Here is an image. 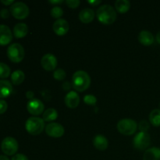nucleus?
<instances>
[{
	"label": "nucleus",
	"mask_w": 160,
	"mask_h": 160,
	"mask_svg": "<svg viewBox=\"0 0 160 160\" xmlns=\"http://www.w3.org/2000/svg\"><path fill=\"white\" fill-rule=\"evenodd\" d=\"M98 20L105 25H109L114 23L117 19V11L110 5H102L97 9L96 12Z\"/></svg>",
	"instance_id": "f257e3e1"
},
{
	"label": "nucleus",
	"mask_w": 160,
	"mask_h": 160,
	"mask_svg": "<svg viewBox=\"0 0 160 160\" xmlns=\"http://www.w3.org/2000/svg\"><path fill=\"white\" fill-rule=\"evenodd\" d=\"M91 84V78L87 72L84 70H78L72 77V86L76 91L84 92Z\"/></svg>",
	"instance_id": "f03ea898"
},
{
	"label": "nucleus",
	"mask_w": 160,
	"mask_h": 160,
	"mask_svg": "<svg viewBox=\"0 0 160 160\" xmlns=\"http://www.w3.org/2000/svg\"><path fill=\"white\" fill-rule=\"evenodd\" d=\"M25 128L29 134L32 135H38L43 131L45 128V122L43 119L40 117H30L25 123Z\"/></svg>",
	"instance_id": "7ed1b4c3"
},
{
	"label": "nucleus",
	"mask_w": 160,
	"mask_h": 160,
	"mask_svg": "<svg viewBox=\"0 0 160 160\" xmlns=\"http://www.w3.org/2000/svg\"><path fill=\"white\" fill-rule=\"evenodd\" d=\"M25 51L23 47L19 43L11 44L7 48V56L12 62H20L23 59Z\"/></svg>",
	"instance_id": "20e7f679"
},
{
	"label": "nucleus",
	"mask_w": 160,
	"mask_h": 160,
	"mask_svg": "<svg viewBox=\"0 0 160 160\" xmlns=\"http://www.w3.org/2000/svg\"><path fill=\"white\" fill-rule=\"evenodd\" d=\"M137 123L132 119H122L117 123V130L124 135H131L134 134L138 128Z\"/></svg>",
	"instance_id": "39448f33"
},
{
	"label": "nucleus",
	"mask_w": 160,
	"mask_h": 160,
	"mask_svg": "<svg viewBox=\"0 0 160 160\" xmlns=\"http://www.w3.org/2000/svg\"><path fill=\"white\" fill-rule=\"evenodd\" d=\"M10 12L17 20H23L28 17L30 9L28 5L23 2H17L10 6Z\"/></svg>",
	"instance_id": "423d86ee"
},
{
	"label": "nucleus",
	"mask_w": 160,
	"mask_h": 160,
	"mask_svg": "<svg viewBox=\"0 0 160 160\" xmlns=\"http://www.w3.org/2000/svg\"><path fill=\"white\" fill-rule=\"evenodd\" d=\"M18 142L14 138L6 137L1 143V149L6 156H13L18 150Z\"/></svg>",
	"instance_id": "0eeeda50"
},
{
	"label": "nucleus",
	"mask_w": 160,
	"mask_h": 160,
	"mask_svg": "<svg viewBox=\"0 0 160 160\" xmlns=\"http://www.w3.org/2000/svg\"><path fill=\"white\" fill-rule=\"evenodd\" d=\"M151 143V138L147 132H139L134 137L133 144L136 149L145 150Z\"/></svg>",
	"instance_id": "6e6552de"
},
{
	"label": "nucleus",
	"mask_w": 160,
	"mask_h": 160,
	"mask_svg": "<svg viewBox=\"0 0 160 160\" xmlns=\"http://www.w3.org/2000/svg\"><path fill=\"white\" fill-rule=\"evenodd\" d=\"M27 109L31 114L34 116H38L43 112L45 106L43 102L38 98H33L29 100L27 104Z\"/></svg>",
	"instance_id": "1a4fd4ad"
},
{
	"label": "nucleus",
	"mask_w": 160,
	"mask_h": 160,
	"mask_svg": "<svg viewBox=\"0 0 160 160\" xmlns=\"http://www.w3.org/2000/svg\"><path fill=\"white\" fill-rule=\"evenodd\" d=\"M42 67L47 71H52L57 67V59L52 53H47L41 59Z\"/></svg>",
	"instance_id": "9d476101"
},
{
	"label": "nucleus",
	"mask_w": 160,
	"mask_h": 160,
	"mask_svg": "<svg viewBox=\"0 0 160 160\" xmlns=\"http://www.w3.org/2000/svg\"><path fill=\"white\" fill-rule=\"evenodd\" d=\"M64 128L59 123H50L45 127V132L52 138H60L64 134Z\"/></svg>",
	"instance_id": "9b49d317"
},
{
	"label": "nucleus",
	"mask_w": 160,
	"mask_h": 160,
	"mask_svg": "<svg viewBox=\"0 0 160 160\" xmlns=\"http://www.w3.org/2000/svg\"><path fill=\"white\" fill-rule=\"evenodd\" d=\"M53 31L57 35L62 36L67 34L69 31L70 25L68 21L64 19H58L53 23Z\"/></svg>",
	"instance_id": "f8f14e48"
},
{
	"label": "nucleus",
	"mask_w": 160,
	"mask_h": 160,
	"mask_svg": "<svg viewBox=\"0 0 160 160\" xmlns=\"http://www.w3.org/2000/svg\"><path fill=\"white\" fill-rule=\"evenodd\" d=\"M12 34L10 28L5 24H0V45H6L11 42Z\"/></svg>",
	"instance_id": "ddd939ff"
},
{
	"label": "nucleus",
	"mask_w": 160,
	"mask_h": 160,
	"mask_svg": "<svg viewBox=\"0 0 160 160\" xmlns=\"http://www.w3.org/2000/svg\"><path fill=\"white\" fill-rule=\"evenodd\" d=\"M65 103L67 107L75 109L80 103V96L74 91H70L65 96Z\"/></svg>",
	"instance_id": "4468645a"
},
{
	"label": "nucleus",
	"mask_w": 160,
	"mask_h": 160,
	"mask_svg": "<svg viewBox=\"0 0 160 160\" xmlns=\"http://www.w3.org/2000/svg\"><path fill=\"white\" fill-rule=\"evenodd\" d=\"M154 40V36L149 31L143 30V31H142L139 33L138 41L142 45H145V46H149V45H152Z\"/></svg>",
	"instance_id": "2eb2a0df"
},
{
	"label": "nucleus",
	"mask_w": 160,
	"mask_h": 160,
	"mask_svg": "<svg viewBox=\"0 0 160 160\" xmlns=\"http://www.w3.org/2000/svg\"><path fill=\"white\" fill-rule=\"evenodd\" d=\"M93 145L98 150L104 151L108 148L109 142L106 136L102 134H97L93 139Z\"/></svg>",
	"instance_id": "dca6fc26"
},
{
	"label": "nucleus",
	"mask_w": 160,
	"mask_h": 160,
	"mask_svg": "<svg viewBox=\"0 0 160 160\" xmlns=\"http://www.w3.org/2000/svg\"><path fill=\"white\" fill-rule=\"evenodd\" d=\"M12 92V86L9 81L0 80V98L9 96Z\"/></svg>",
	"instance_id": "f3484780"
},
{
	"label": "nucleus",
	"mask_w": 160,
	"mask_h": 160,
	"mask_svg": "<svg viewBox=\"0 0 160 160\" xmlns=\"http://www.w3.org/2000/svg\"><path fill=\"white\" fill-rule=\"evenodd\" d=\"M94 18H95V12L93 9L90 8L83 9L79 13V19L82 23H91L94 20Z\"/></svg>",
	"instance_id": "a211bd4d"
},
{
	"label": "nucleus",
	"mask_w": 160,
	"mask_h": 160,
	"mask_svg": "<svg viewBox=\"0 0 160 160\" xmlns=\"http://www.w3.org/2000/svg\"><path fill=\"white\" fill-rule=\"evenodd\" d=\"M28 33V27L24 23H18L14 26L13 34L17 38H24Z\"/></svg>",
	"instance_id": "6ab92c4d"
},
{
	"label": "nucleus",
	"mask_w": 160,
	"mask_h": 160,
	"mask_svg": "<svg viewBox=\"0 0 160 160\" xmlns=\"http://www.w3.org/2000/svg\"><path fill=\"white\" fill-rule=\"evenodd\" d=\"M143 160H160V148L152 147L144 153Z\"/></svg>",
	"instance_id": "aec40b11"
},
{
	"label": "nucleus",
	"mask_w": 160,
	"mask_h": 160,
	"mask_svg": "<svg viewBox=\"0 0 160 160\" xmlns=\"http://www.w3.org/2000/svg\"><path fill=\"white\" fill-rule=\"evenodd\" d=\"M115 8L120 13H126L131 8V2L128 0H117L115 2Z\"/></svg>",
	"instance_id": "412c9836"
},
{
	"label": "nucleus",
	"mask_w": 160,
	"mask_h": 160,
	"mask_svg": "<svg viewBox=\"0 0 160 160\" xmlns=\"http://www.w3.org/2000/svg\"><path fill=\"white\" fill-rule=\"evenodd\" d=\"M25 79V74L22 70H15L14 72H12V74H11V81L13 84L15 85H19L21 83H23V81Z\"/></svg>",
	"instance_id": "4be33fe9"
},
{
	"label": "nucleus",
	"mask_w": 160,
	"mask_h": 160,
	"mask_svg": "<svg viewBox=\"0 0 160 160\" xmlns=\"http://www.w3.org/2000/svg\"><path fill=\"white\" fill-rule=\"evenodd\" d=\"M58 117V112L53 108H49V109H46L45 112H43V120L46 122H51L53 120H56Z\"/></svg>",
	"instance_id": "5701e85b"
},
{
	"label": "nucleus",
	"mask_w": 160,
	"mask_h": 160,
	"mask_svg": "<svg viewBox=\"0 0 160 160\" xmlns=\"http://www.w3.org/2000/svg\"><path fill=\"white\" fill-rule=\"evenodd\" d=\"M149 121L154 127L160 126V109H155L150 112Z\"/></svg>",
	"instance_id": "b1692460"
},
{
	"label": "nucleus",
	"mask_w": 160,
	"mask_h": 160,
	"mask_svg": "<svg viewBox=\"0 0 160 160\" xmlns=\"http://www.w3.org/2000/svg\"><path fill=\"white\" fill-rule=\"evenodd\" d=\"M10 68L7 64L0 62V78H6L10 75Z\"/></svg>",
	"instance_id": "393cba45"
},
{
	"label": "nucleus",
	"mask_w": 160,
	"mask_h": 160,
	"mask_svg": "<svg viewBox=\"0 0 160 160\" xmlns=\"http://www.w3.org/2000/svg\"><path fill=\"white\" fill-rule=\"evenodd\" d=\"M51 16L53 17V18H56V19H60V17H62V14H63V10H62V8L60 6H54L52 9H51Z\"/></svg>",
	"instance_id": "a878e982"
},
{
	"label": "nucleus",
	"mask_w": 160,
	"mask_h": 160,
	"mask_svg": "<svg viewBox=\"0 0 160 160\" xmlns=\"http://www.w3.org/2000/svg\"><path fill=\"white\" fill-rule=\"evenodd\" d=\"M66 77H67V73L63 69H57L55 70L54 73H53V78L57 81H62L65 79Z\"/></svg>",
	"instance_id": "bb28decb"
},
{
	"label": "nucleus",
	"mask_w": 160,
	"mask_h": 160,
	"mask_svg": "<svg viewBox=\"0 0 160 160\" xmlns=\"http://www.w3.org/2000/svg\"><path fill=\"white\" fill-rule=\"evenodd\" d=\"M84 102L90 106H95L97 102V98L93 95H87L84 97Z\"/></svg>",
	"instance_id": "cd10ccee"
},
{
	"label": "nucleus",
	"mask_w": 160,
	"mask_h": 160,
	"mask_svg": "<svg viewBox=\"0 0 160 160\" xmlns=\"http://www.w3.org/2000/svg\"><path fill=\"white\" fill-rule=\"evenodd\" d=\"M138 128L141 131V132H147L150 128L149 123L147 120H142L138 123Z\"/></svg>",
	"instance_id": "c85d7f7f"
},
{
	"label": "nucleus",
	"mask_w": 160,
	"mask_h": 160,
	"mask_svg": "<svg viewBox=\"0 0 160 160\" xmlns=\"http://www.w3.org/2000/svg\"><path fill=\"white\" fill-rule=\"evenodd\" d=\"M66 3L70 8L75 9V8H78L79 6L81 1H79V0H66Z\"/></svg>",
	"instance_id": "c756f323"
},
{
	"label": "nucleus",
	"mask_w": 160,
	"mask_h": 160,
	"mask_svg": "<svg viewBox=\"0 0 160 160\" xmlns=\"http://www.w3.org/2000/svg\"><path fill=\"white\" fill-rule=\"evenodd\" d=\"M8 104L5 100L0 99V114H3L7 110Z\"/></svg>",
	"instance_id": "7c9ffc66"
},
{
	"label": "nucleus",
	"mask_w": 160,
	"mask_h": 160,
	"mask_svg": "<svg viewBox=\"0 0 160 160\" xmlns=\"http://www.w3.org/2000/svg\"><path fill=\"white\" fill-rule=\"evenodd\" d=\"M11 160H29L28 158L25 155L21 154V153H19V154H16L15 156H12V159Z\"/></svg>",
	"instance_id": "2f4dec72"
},
{
	"label": "nucleus",
	"mask_w": 160,
	"mask_h": 160,
	"mask_svg": "<svg viewBox=\"0 0 160 160\" xmlns=\"http://www.w3.org/2000/svg\"><path fill=\"white\" fill-rule=\"evenodd\" d=\"M10 11L8 10L7 9H2L0 11V17L2 19H7L9 17Z\"/></svg>",
	"instance_id": "473e14b6"
},
{
	"label": "nucleus",
	"mask_w": 160,
	"mask_h": 160,
	"mask_svg": "<svg viewBox=\"0 0 160 160\" xmlns=\"http://www.w3.org/2000/svg\"><path fill=\"white\" fill-rule=\"evenodd\" d=\"M72 85L71 84H70V82H68V81H65V82L62 84V88H63L64 90H70V88H71Z\"/></svg>",
	"instance_id": "72a5a7b5"
},
{
	"label": "nucleus",
	"mask_w": 160,
	"mask_h": 160,
	"mask_svg": "<svg viewBox=\"0 0 160 160\" xmlns=\"http://www.w3.org/2000/svg\"><path fill=\"white\" fill-rule=\"evenodd\" d=\"M34 92H32V91H28V92H27L26 97L29 100L33 99V98H34Z\"/></svg>",
	"instance_id": "f704fd0d"
},
{
	"label": "nucleus",
	"mask_w": 160,
	"mask_h": 160,
	"mask_svg": "<svg viewBox=\"0 0 160 160\" xmlns=\"http://www.w3.org/2000/svg\"><path fill=\"white\" fill-rule=\"evenodd\" d=\"M88 2L92 5V6H97V5H99L101 3V1L100 0H89V1H88Z\"/></svg>",
	"instance_id": "c9c22d12"
},
{
	"label": "nucleus",
	"mask_w": 160,
	"mask_h": 160,
	"mask_svg": "<svg viewBox=\"0 0 160 160\" xmlns=\"http://www.w3.org/2000/svg\"><path fill=\"white\" fill-rule=\"evenodd\" d=\"M1 2L5 6H9V5L13 4L14 2L13 0H1Z\"/></svg>",
	"instance_id": "e433bc0d"
},
{
	"label": "nucleus",
	"mask_w": 160,
	"mask_h": 160,
	"mask_svg": "<svg viewBox=\"0 0 160 160\" xmlns=\"http://www.w3.org/2000/svg\"><path fill=\"white\" fill-rule=\"evenodd\" d=\"M48 2L52 3V4H60V3L63 2L62 0H49Z\"/></svg>",
	"instance_id": "4c0bfd02"
},
{
	"label": "nucleus",
	"mask_w": 160,
	"mask_h": 160,
	"mask_svg": "<svg viewBox=\"0 0 160 160\" xmlns=\"http://www.w3.org/2000/svg\"><path fill=\"white\" fill-rule=\"evenodd\" d=\"M156 41H157L158 43L160 44V31H159V32L157 33V34H156Z\"/></svg>",
	"instance_id": "58836bf2"
},
{
	"label": "nucleus",
	"mask_w": 160,
	"mask_h": 160,
	"mask_svg": "<svg viewBox=\"0 0 160 160\" xmlns=\"http://www.w3.org/2000/svg\"><path fill=\"white\" fill-rule=\"evenodd\" d=\"M0 160H9V159L6 156L1 155V156H0Z\"/></svg>",
	"instance_id": "ea45409f"
},
{
	"label": "nucleus",
	"mask_w": 160,
	"mask_h": 160,
	"mask_svg": "<svg viewBox=\"0 0 160 160\" xmlns=\"http://www.w3.org/2000/svg\"><path fill=\"white\" fill-rule=\"evenodd\" d=\"M159 106H160V103H159Z\"/></svg>",
	"instance_id": "a19ab883"
}]
</instances>
